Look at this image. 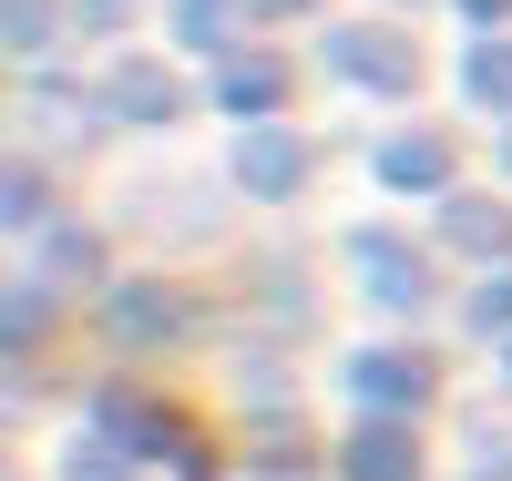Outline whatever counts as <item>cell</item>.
Segmentation results:
<instances>
[{
	"label": "cell",
	"mask_w": 512,
	"mask_h": 481,
	"mask_svg": "<svg viewBox=\"0 0 512 481\" xmlns=\"http://www.w3.org/2000/svg\"><path fill=\"white\" fill-rule=\"evenodd\" d=\"M451 246L502 256V246H512V215H502V205H451Z\"/></svg>",
	"instance_id": "4"
},
{
	"label": "cell",
	"mask_w": 512,
	"mask_h": 481,
	"mask_svg": "<svg viewBox=\"0 0 512 481\" xmlns=\"http://www.w3.org/2000/svg\"><path fill=\"white\" fill-rule=\"evenodd\" d=\"M349 461H359V481H400V471H410L400 430H359V451H349Z\"/></svg>",
	"instance_id": "7"
},
{
	"label": "cell",
	"mask_w": 512,
	"mask_h": 481,
	"mask_svg": "<svg viewBox=\"0 0 512 481\" xmlns=\"http://www.w3.org/2000/svg\"><path fill=\"white\" fill-rule=\"evenodd\" d=\"M236 174H246L256 195H297V174H308V154H297L287 134H256V144L236 154Z\"/></svg>",
	"instance_id": "2"
},
{
	"label": "cell",
	"mask_w": 512,
	"mask_h": 481,
	"mask_svg": "<svg viewBox=\"0 0 512 481\" xmlns=\"http://www.w3.org/2000/svg\"><path fill=\"white\" fill-rule=\"evenodd\" d=\"M82 21H123V0H82Z\"/></svg>",
	"instance_id": "12"
},
{
	"label": "cell",
	"mask_w": 512,
	"mask_h": 481,
	"mask_svg": "<svg viewBox=\"0 0 512 481\" xmlns=\"http://www.w3.org/2000/svg\"><path fill=\"white\" fill-rule=\"evenodd\" d=\"M113 328H175V297H154V287H134V297H113Z\"/></svg>",
	"instance_id": "9"
},
{
	"label": "cell",
	"mask_w": 512,
	"mask_h": 481,
	"mask_svg": "<svg viewBox=\"0 0 512 481\" xmlns=\"http://www.w3.org/2000/svg\"><path fill=\"white\" fill-rule=\"evenodd\" d=\"M359 389L369 400H420V359H359Z\"/></svg>",
	"instance_id": "6"
},
{
	"label": "cell",
	"mask_w": 512,
	"mask_h": 481,
	"mask_svg": "<svg viewBox=\"0 0 512 481\" xmlns=\"http://www.w3.org/2000/svg\"><path fill=\"white\" fill-rule=\"evenodd\" d=\"M472 93L512 113V52H472Z\"/></svg>",
	"instance_id": "11"
},
{
	"label": "cell",
	"mask_w": 512,
	"mask_h": 481,
	"mask_svg": "<svg viewBox=\"0 0 512 481\" xmlns=\"http://www.w3.org/2000/svg\"><path fill=\"white\" fill-rule=\"evenodd\" d=\"M461 11H472V21H502V11H512V0H461Z\"/></svg>",
	"instance_id": "13"
},
{
	"label": "cell",
	"mask_w": 512,
	"mask_h": 481,
	"mask_svg": "<svg viewBox=\"0 0 512 481\" xmlns=\"http://www.w3.org/2000/svg\"><path fill=\"white\" fill-rule=\"evenodd\" d=\"M328 62L349 72V82H379V93H410V41H390V31H338V41H328Z\"/></svg>",
	"instance_id": "1"
},
{
	"label": "cell",
	"mask_w": 512,
	"mask_h": 481,
	"mask_svg": "<svg viewBox=\"0 0 512 481\" xmlns=\"http://www.w3.org/2000/svg\"><path fill=\"white\" fill-rule=\"evenodd\" d=\"M359 256H369V287H379V297H420V267H400V246L359 236Z\"/></svg>",
	"instance_id": "8"
},
{
	"label": "cell",
	"mask_w": 512,
	"mask_h": 481,
	"mask_svg": "<svg viewBox=\"0 0 512 481\" xmlns=\"http://www.w3.org/2000/svg\"><path fill=\"white\" fill-rule=\"evenodd\" d=\"M113 93H123V113H175V82L164 72H123Z\"/></svg>",
	"instance_id": "10"
},
{
	"label": "cell",
	"mask_w": 512,
	"mask_h": 481,
	"mask_svg": "<svg viewBox=\"0 0 512 481\" xmlns=\"http://www.w3.org/2000/svg\"><path fill=\"white\" fill-rule=\"evenodd\" d=\"M267 11H297V0H267Z\"/></svg>",
	"instance_id": "14"
},
{
	"label": "cell",
	"mask_w": 512,
	"mask_h": 481,
	"mask_svg": "<svg viewBox=\"0 0 512 481\" xmlns=\"http://www.w3.org/2000/svg\"><path fill=\"white\" fill-rule=\"evenodd\" d=\"M216 103H226V113H267V103H277V62H236Z\"/></svg>",
	"instance_id": "5"
},
{
	"label": "cell",
	"mask_w": 512,
	"mask_h": 481,
	"mask_svg": "<svg viewBox=\"0 0 512 481\" xmlns=\"http://www.w3.org/2000/svg\"><path fill=\"white\" fill-rule=\"evenodd\" d=\"M379 174H390V185H441V144L431 134H400L390 154H379Z\"/></svg>",
	"instance_id": "3"
}]
</instances>
